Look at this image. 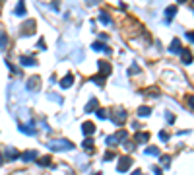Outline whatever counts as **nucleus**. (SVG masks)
Instances as JSON below:
<instances>
[{
    "label": "nucleus",
    "instance_id": "obj_2",
    "mask_svg": "<svg viewBox=\"0 0 194 175\" xmlns=\"http://www.w3.org/2000/svg\"><path fill=\"white\" fill-rule=\"evenodd\" d=\"M130 164H132V158H128V156H123L119 159V165H117V171L119 173H124L128 167H130Z\"/></svg>",
    "mask_w": 194,
    "mask_h": 175
},
{
    "label": "nucleus",
    "instance_id": "obj_7",
    "mask_svg": "<svg viewBox=\"0 0 194 175\" xmlns=\"http://www.w3.org/2000/svg\"><path fill=\"white\" fill-rule=\"evenodd\" d=\"M99 70H101V76H109L113 68H111L109 62H99Z\"/></svg>",
    "mask_w": 194,
    "mask_h": 175
},
{
    "label": "nucleus",
    "instance_id": "obj_31",
    "mask_svg": "<svg viewBox=\"0 0 194 175\" xmlns=\"http://www.w3.org/2000/svg\"><path fill=\"white\" fill-rule=\"evenodd\" d=\"M159 138H161V140H169V134H167V132H163V130H161V132H159Z\"/></svg>",
    "mask_w": 194,
    "mask_h": 175
},
{
    "label": "nucleus",
    "instance_id": "obj_14",
    "mask_svg": "<svg viewBox=\"0 0 194 175\" xmlns=\"http://www.w3.org/2000/svg\"><path fill=\"white\" fill-rule=\"evenodd\" d=\"M175 12H177V6H169L167 10H165V16H167V24L171 20H173V16H175Z\"/></svg>",
    "mask_w": 194,
    "mask_h": 175
},
{
    "label": "nucleus",
    "instance_id": "obj_9",
    "mask_svg": "<svg viewBox=\"0 0 194 175\" xmlns=\"http://www.w3.org/2000/svg\"><path fill=\"white\" fill-rule=\"evenodd\" d=\"M171 53H181V51H183V47H181V41H179V39H173V41H171Z\"/></svg>",
    "mask_w": 194,
    "mask_h": 175
},
{
    "label": "nucleus",
    "instance_id": "obj_32",
    "mask_svg": "<svg viewBox=\"0 0 194 175\" xmlns=\"http://www.w3.org/2000/svg\"><path fill=\"white\" fill-rule=\"evenodd\" d=\"M188 105L194 109V96H190V97H188Z\"/></svg>",
    "mask_w": 194,
    "mask_h": 175
},
{
    "label": "nucleus",
    "instance_id": "obj_19",
    "mask_svg": "<svg viewBox=\"0 0 194 175\" xmlns=\"http://www.w3.org/2000/svg\"><path fill=\"white\" fill-rule=\"evenodd\" d=\"M6 45H8V35L0 31V49H6Z\"/></svg>",
    "mask_w": 194,
    "mask_h": 175
},
{
    "label": "nucleus",
    "instance_id": "obj_5",
    "mask_svg": "<svg viewBox=\"0 0 194 175\" xmlns=\"http://www.w3.org/2000/svg\"><path fill=\"white\" fill-rule=\"evenodd\" d=\"M181 61H183V64H190L192 62V51L190 49H183L181 51Z\"/></svg>",
    "mask_w": 194,
    "mask_h": 175
},
{
    "label": "nucleus",
    "instance_id": "obj_35",
    "mask_svg": "<svg viewBox=\"0 0 194 175\" xmlns=\"http://www.w3.org/2000/svg\"><path fill=\"white\" fill-rule=\"evenodd\" d=\"M132 175H142V171H138V169H136V171H134Z\"/></svg>",
    "mask_w": 194,
    "mask_h": 175
},
{
    "label": "nucleus",
    "instance_id": "obj_8",
    "mask_svg": "<svg viewBox=\"0 0 194 175\" xmlns=\"http://www.w3.org/2000/svg\"><path fill=\"white\" fill-rule=\"evenodd\" d=\"M113 121H114V123H117V125H123V123L126 121V111H119L117 115H114V117H113Z\"/></svg>",
    "mask_w": 194,
    "mask_h": 175
},
{
    "label": "nucleus",
    "instance_id": "obj_30",
    "mask_svg": "<svg viewBox=\"0 0 194 175\" xmlns=\"http://www.w3.org/2000/svg\"><path fill=\"white\" fill-rule=\"evenodd\" d=\"M161 165L169 167V158H167V156H163V158H161Z\"/></svg>",
    "mask_w": 194,
    "mask_h": 175
},
{
    "label": "nucleus",
    "instance_id": "obj_29",
    "mask_svg": "<svg viewBox=\"0 0 194 175\" xmlns=\"http://www.w3.org/2000/svg\"><path fill=\"white\" fill-rule=\"evenodd\" d=\"M114 158V152L113 150H109V152H107V154H105V159H107V162H109V159H113Z\"/></svg>",
    "mask_w": 194,
    "mask_h": 175
},
{
    "label": "nucleus",
    "instance_id": "obj_3",
    "mask_svg": "<svg viewBox=\"0 0 194 175\" xmlns=\"http://www.w3.org/2000/svg\"><path fill=\"white\" fill-rule=\"evenodd\" d=\"M39 88H41V78H39V76H31L29 80H27V90L37 92Z\"/></svg>",
    "mask_w": 194,
    "mask_h": 175
},
{
    "label": "nucleus",
    "instance_id": "obj_15",
    "mask_svg": "<svg viewBox=\"0 0 194 175\" xmlns=\"http://www.w3.org/2000/svg\"><path fill=\"white\" fill-rule=\"evenodd\" d=\"M82 130H84V134H93L95 132V127H93V123H85L82 127Z\"/></svg>",
    "mask_w": 194,
    "mask_h": 175
},
{
    "label": "nucleus",
    "instance_id": "obj_11",
    "mask_svg": "<svg viewBox=\"0 0 194 175\" xmlns=\"http://www.w3.org/2000/svg\"><path fill=\"white\" fill-rule=\"evenodd\" d=\"M21 64H24V66H35V58L33 56H21Z\"/></svg>",
    "mask_w": 194,
    "mask_h": 175
},
{
    "label": "nucleus",
    "instance_id": "obj_34",
    "mask_svg": "<svg viewBox=\"0 0 194 175\" xmlns=\"http://www.w3.org/2000/svg\"><path fill=\"white\" fill-rule=\"evenodd\" d=\"M186 37H188V39H190V41L194 43V33H186Z\"/></svg>",
    "mask_w": 194,
    "mask_h": 175
},
{
    "label": "nucleus",
    "instance_id": "obj_20",
    "mask_svg": "<svg viewBox=\"0 0 194 175\" xmlns=\"http://www.w3.org/2000/svg\"><path fill=\"white\" fill-rule=\"evenodd\" d=\"M19 130H21V132H25V134H35V128L31 125H21Z\"/></svg>",
    "mask_w": 194,
    "mask_h": 175
},
{
    "label": "nucleus",
    "instance_id": "obj_21",
    "mask_svg": "<svg viewBox=\"0 0 194 175\" xmlns=\"http://www.w3.org/2000/svg\"><path fill=\"white\" fill-rule=\"evenodd\" d=\"M95 107H97V99H95V97H91V99H89V103L85 105V111L89 113V111H93V109H95Z\"/></svg>",
    "mask_w": 194,
    "mask_h": 175
},
{
    "label": "nucleus",
    "instance_id": "obj_4",
    "mask_svg": "<svg viewBox=\"0 0 194 175\" xmlns=\"http://www.w3.org/2000/svg\"><path fill=\"white\" fill-rule=\"evenodd\" d=\"M33 29H35V20L25 21V25L21 27V35H31V33H33Z\"/></svg>",
    "mask_w": 194,
    "mask_h": 175
},
{
    "label": "nucleus",
    "instance_id": "obj_28",
    "mask_svg": "<svg viewBox=\"0 0 194 175\" xmlns=\"http://www.w3.org/2000/svg\"><path fill=\"white\" fill-rule=\"evenodd\" d=\"M97 117H99V119H107L109 115H107V111H105V109H97Z\"/></svg>",
    "mask_w": 194,
    "mask_h": 175
},
{
    "label": "nucleus",
    "instance_id": "obj_13",
    "mask_svg": "<svg viewBox=\"0 0 194 175\" xmlns=\"http://www.w3.org/2000/svg\"><path fill=\"white\" fill-rule=\"evenodd\" d=\"M6 158L8 159H18L19 154H18V150H14V148H6Z\"/></svg>",
    "mask_w": 194,
    "mask_h": 175
},
{
    "label": "nucleus",
    "instance_id": "obj_6",
    "mask_svg": "<svg viewBox=\"0 0 194 175\" xmlns=\"http://www.w3.org/2000/svg\"><path fill=\"white\" fill-rule=\"evenodd\" d=\"M19 158L24 159V162H31V159L37 158V152L35 150H27V152H24V154H19Z\"/></svg>",
    "mask_w": 194,
    "mask_h": 175
},
{
    "label": "nucleus",
    "instance_id": "obj_16",
    "mask_svg": "<svg viewBox=\"0 0 194 175\" xmlns=\"http://www.w3.org/2000/svg\"><path fill=\"white\" fill-rule=\"evenodd\" d=\"M93 49H95V51H105V53H111V49L109 47H107L105 45V43H93V45H91Z\"/></svg>",
    "mask_w": 194,
    "mask_h": 175
},
{
    "label": "nucleus",
    "instance_id": "obj_12",
    "mask_svg": "<svg viewBox=\"0 0 194 175\" xmlns=\"http://www.w3.org/2000/svg\"><path fill=\"white\" fill-rule=\"evenodd\" d=\"M72 84H74V76H72V74H68V76H64V80H62V82H60V86H62V88H70Z\"/></svg>",
    "mask_w": 194,
    "mask_h": 175
},
{
    "label": "nucleus",
    "instance_id": "obj_36",
    "mask_svg": "<svg viewBox=\"0 0 194 175\" xmlns=\"http://www.w3.org/2000/svg\"><path fill=\"white\" fill-rule=\"evenodd\" d=\"M0 164H2V156H0Z\"/></svg>",
    "mask_w": 194,
    "mask_h": 175
},
{
    "label": "nucleus",
    "instance_id": "obj_17",
    "mask_svg": "<svg viewBox=\"0 0 194 175\" xmlns=\"http://www.w3.org/2000/svg\"><path fill=\"white\" fill-rule=\"evenodd\" d=\"M159 156V148H157V146H148L146 148V156Z\"/></svg>",
    "mask_w": 194,
    "mask_h": 175
},
{
    "label": "nucleus",
    "instance_id": "obj_22",
    "mask_svg": "<svg viewBox=\"0 0 194 175\" xmlns=\"http://www.w3.org/2000/svg\"><path fill=\"white\" fill-rule=\"evenodd\" d=\"M53 162H51V158L49 156H43L41 159H39V165H43V167H47V165H51Z\"/></svg>",
    "mask_w": 194,
    "mask_h": 175
},
{
    "label": "nucleus",
    "instance_id": "obj_26",
    "mask_svg": "<svg viewBox=\"0 0 194 175\" xmlns=\"http://www.w3.org/2000/svg\"><path fill=\"white\" fill-rule=\"evenodd\" d=\"M84 148H88V152H91V148H93V140L91 138H85L84 140Z\"/></svg>",
    "mask_w": 194,
    "mask_h": 175
},
{
    "label": "nucleus",
    "instance_id": "obj_23",
    "mask_svg": "<svg viewBox=\"0 0 194 175\" xmlns=\"http://www.w3.org/2000/svg\"><path fill=\"white\" fill-rule=\"evenodd\" d=\"M91 80H93V82H95L97 86H103V84H105V76H101V74H97V76H93Z\"/></svg>",
    "mask_w": 194,
    "mask_h": 175
},
{
    "label": "nucleus",
    "instance_id": "obj_10",
    "mask_svg": "<svg viewBox=\"0 0 194 175\" xmlns=\"http://www.w3.org/2000/svg\"><path fill=\"white\" fill-rule=\"evenodd\" d=\"M134 140H136V142H148V140H149V132H136Z\"/></svg>",
    "mask_w": 194,
    "mask_h": 175
},
{
    "label": "nucleus",
    "instance_id": "obj_18",
    "mask_svg": "<svg viewBox=\"0 0 194 175\" xmlns=\"http://www.w3.org/2000/svg\"><path fill=\"white\" fill-rule=\"evenodd\" d=\"M14 14H16V16H24V14H25V6H24V2H18V6H16V10H14Z\"/></svg>",
    "mask_w": 194,
    "mask_h": 175
},
{
    "label": "nucleus",
    "instance_id": "obj_33",
    "mask_svg": "<svg viewBox=\"0 0 194 175\" xmlns=\"http://www.w3.org/2000/svg\"><path fill=\"white\" fill-rule=\"evenodd\" d=\"M167 121H169V123H173V121H175V117L171 115V113H167Z\"/></svg>",
    "mask_w": 194,
    "mask_h": 175
},
{
    "label": "nucleus",
    "instance_id": "obj_1",
    "mask_svg": "<svg viewBox=\"0 0 194 175\" xmlns=\"http://www.w3.org/2000/svg\"><path fill=\"white\" fill-rule=\"evenodd\" d=\"M47 146L51 150H54V152H64V150H72V148H74V144L68 142V140H53V142H49Z\"/></svg>",
    "mask_w": 194,
    "mask_h": 175
},
{
    "label": "nucleus",
    "instance_id": "obj_27",
    "mask_svg": "<svg viewBox=\"0 0 194 175\" xmlns=\"http://www.w3.org/2000/svg\"><path fill=\"white\" fill-rule=\"evenodd\" d=\"M138 115H140V117L149 115V107H140V109H138Z\"/></svg>",
    "mask_w": 194,
    "mask_h": 175
},
{
    "label": "nucleus",
    "instance_id": "obj_24",
    "mask_svg": "<svg viewBox=\"0 0 194 175\" xmlns=\"http://www.w3.org/2000/svg\"><path fill=\"white\" fill-rule=\"evenodd\" d=\"M99 20H101L103 24H111V18H109V14H107V12H101V14H99Z\"/></svg>",
    "mask_w": 194,
    "mask_h": 175
},
{
    "label": "nucleus",
    "instance_id": "obj_25",
    "mask_svg": "<svg viewBox=\"0 0 194 175\" xmlns=\"http://www.w3.org/2000/svg\"><path fill=\"white\" fill-rule=\"evenodd\" d=\"M107 144H109V146H117V144H120V142H119L117 136H109V138H107Z\"/></svg>",
    "mask_w": 194,
    "mask_h": 175
}]
</instances>
